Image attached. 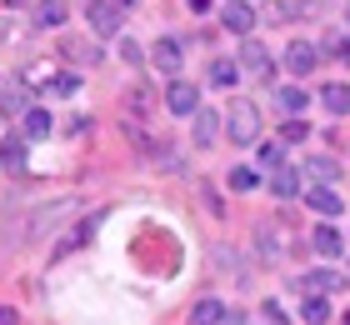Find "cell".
Segmentation results:
<instances>
[{
    "instance_id": "1",
    "label": "cell",
    "mask_w": 350,
    "mask_h": 325,
    "mask_svg": "<svg viewBox=\"0 0 350 325\" xmlns=\"http://www.w3.org/2000/svg\"><path fill=\"white\" fill-rule=\"evenodd\" d=\"M235 65H241L250 80H270V75H275V60H270V51H265L260 40H250V36L241 40V60H235Z\"/></svg>"
},
{
    "instance_id": "2",
    "label": "cell",
    "mask_w": 350,
    "mask_h": 325,
    "mask_svg": "<svg viewBox=\"0 0 350 325\" xmlns=\"http://www.w3.org/2000/svg\"><path fill=\"white\" fill-rule=\"evenodd\" d=\"M120 0H85V21L95 25V36H116V30H120Z\"/></svg>"
},
{
    "instance_id": "3",
    "label": "cell",
    "mask_w": 350,
    "mask_h": 325,
    "mask_svg": "<svg viewBox=\"0 0 350 325\" xmlns=\"http://www.w3.org/2000/svg\"><path fill=\"white\" fill-rule=\"evenodd\" d=\"M226 130H230V140L250 145V140L260 135V116H256V105H245V101H241V105H230V125H226Z\"/></svg>"
},
{
    "instance_id": "4",
    "label": "cell",
    "mask_w": 350,
    "mask_h": 325,
    "mask_svg": "<svg viewBox=\"0 0 350 325\" xmlns=\"http://www.w3.org/2000/svg\"><path fill=\"white\" fill-rule=\"evenodd\" d=\"M165 110H170V116H196V110H200V90L190 86V80H170Z\"/></svg>"
},
{
    "instance_id": "5",
    "label": "cell",
    "mask_w": 350,
    "mask_h": 325,
    "mask_svg": "<svg viewBox=\"0 0 350 325\" xmlns=\"http://www.w3.org/2000/svg\"><path fill=\"white\" fill-rule=\"evenodd\" d=\"M285 70H291V75H310L315 70V45H306V40L285 45Z\"/></svg>"
},
{
    "instance_id": "6",
    "label": "cell",
    "mask_w": 350,
    "mask_h": 325,
    "mask_svg": "<svg viewBox=\"0 0 350 325\" xmlns=\"http://www.w3.org/2000/svg\"><path fill=\"white\" fill-rule=\"evenodd\" d=\"M250 25H256V10H250L245 0H230V5H226V30L245 40V36H250Z\"/></svg>"
},
{
    "instance_id": "7",
    "label": "cell",
    "mask_w": 350,
    "mask_h": 325,
    "mask_svg": "<svg viewBox=\"0 0 350 325\" xmlns=\"http://www.w3.org/2000/svg\"><path fill=\"white\" fill-rule=\"evenodd\" d=\"M306 205H310V210H321V216H340V210H345V200H340V195L330 190V185H315V190L306 195Z\"/></svg>"
},
{
    "instance_id": "8",
    "label": "cell",
    "mask_w": 350,
    "mask_h": 325,
    "mask_svg": "<svg viewBox=\"0 0 350 325\" xmlns=\"http://www.w3.org/2000/svg\"><path fill=\"white\" fill-rule=\"evenodd\" d=\"M0 166H5V170L25 166V135H5V140H0Z\"/></svg>"
},
{
    "instance_id": "9",
    "label": "cell",
    "mask_w": 350,
    "mask_h": 325,
    "mask_svg": "<svg viewBox=\"0 0 350 325\" xmlns=\"http://www.w3.org/2000/svg\"><path fill=\"white\" fill-rule=\"evenodd\" d=\"M155 70H165V75H175V70H180V45H175V40H155Z\"/></svg>"
},
{
    "instance_id": "10",
    "label": "cell",
    "mask_w": 350,
    "mask_h": 325,
    "mask_svg": "<svg viewBox=\"0 0 350 325\" xmlns=\"http://www.w3.org/2000/svg\"><path fill=\"white\" fill-rule=\"evenodd\" d=\"M310 246H315V250H321L325 260H336V255L345 250V240H340V231H330V225H321V231H315V235H310Z\"/></svg>"
},
{
    "instance_id": "11",
    "label": "cell",
    "mask_w": 350,
    "mask_h": 325,
    "mask_svg": "<svg viewBox=\"0 0 350 325\" xmlns=\"http://www.w3.org/2000/svg\"><path fill=\"white\" fill-rule=\"evenodd\" d=\"M321 105L330 116H350V86H325L321 90Z\"/></svg>"
},
{
    "instance_id": "12",
    "label": "cell",
    "mask_w": 350,
    "mask_h": 325,
    "mask_svg": "<svg viewBox=\"0 0 350 325\" xmlns=\"http://www.w3.org/2000/svg\"><path fill=\"white\" fill-rule=\"evenodd\" d=\"M340 285H345V281H340L336 270H310V275H306V290H310V296H321V290L330 296V290H340Z\"/></svg>"
},
{
    "instance_id": "13",
    "label": "cell",
    "mask_w": 350,
    "mask_h": 325,
    "mask_svg": "<svg viewBox=\"0 0 350 325\" xmlns=\"http://www.w3.org/2000/svg\"><path fill=\"white\" fill-rule=\"evenodd\" d=\"M25 140H40V135H51V110H25V130H21Z\"/></svg>"
},
{
    "instance_id": "14",
    "label": "cell",
    "mask_w": 350,
    "mask_h": 325,
    "mask_svg": "<svg viewBox=\"0 0 350 325\" xmlns=\"http://www.w3.org/2000/svg\"><path fill=\"white\" fill-rule=\"evenodd\" d=\"M235 80H241V65L235 60H211V86H235Z\"/></svg>"
},
{
    "instance_id": "15",
    "label": "cell",
    "mask_w": 350,
    "mask_h": 325,
    "mask_svg": "<svg viewBox=\"0 0 350 325\" xmlns=\"http://www.w3.org/2000/svg\"><path fill=\"white\" fill-rule=\"evenodd\" d=\"M270 190H275L280 200H291V195H300V175L295 170H275L270 175Z\"/></svg>"
},
{
    "instance_id": "16",
    "label": "cell",
    "mask_w": 350,
    "mask_h": 325,
    "mask_svg": "<svg viewBox=\"0 0 350 325\" xmlns=\"http://www.w3.org/2000/svg\"><path fill=\"white\" fill-rule=\"evenodd\" d=\"M220 116H215V110H196V140L200 145H211L215 135H220V125H215Z\"/></svg>"
},
{
    "instance_id": "17",
    "label": "cell",
    "mask_w": 350,
    "mask_h": 325,
    "mask_svg": "<svg viewBox=\"0 0 350 325\" xmlns=\"http://www.w3.org/2000/svg\"><path fill=\"white\" fill-rule=\"evenodd\" d=\"M190 320H196V325H220V320H226V305H220V300H200L196 311H190Z\"/></svg>"
},
{
    "instance_id": "18",
    "label": "cell",
    "mask_w": 350,
    "mask_h": 325,
    "mask_svg": "<svg viewBox=\"0 0 350 325\" xmlns=\"http://www.w3.org/2000/svg\"><path fill=\"white\" fill-rule=\"evenodd\" d=\"M300 315H306L310 325H325V320H330V300H325V296H306V305H300Z\"/></svg>"
},
{
    "instance_id": "19",
    "label": "cell",
    "mask_w": 350,
    "mask_h": 325,
    "mask_svg": "<svg viewBox=\"0 0 350 325\" xmlns=\"http://www.w3.org/2000/svg\"><path fill=\"white\" fill-rule=\"evenodd\" d=\"M66 15H70L66 0H45V5L36 10V21H40V25H66Z\"/></svg>"
},
{
    "instance_id": "20",
    "label": "cell",
    "mask_w": 350,
    "mask_h": 325,
    "mask_svg": "<svg viewBox=\"0 0 350 325\" xmlns=\"http://www.w3.org/2000/svg\"><path fill=\"white\" fill-rule=\"evenodd\" d=\"M256 185H260V175L250 170V166H235V170H230V190L245 195V190H256Z\"/></svg>"
},
{
    "instance_id": "21",
    "label": "cell",
    "mask_w": 350,
    "mask_h": 325,
    "mask_svg": "<svg viewBox=\"0 0 350 325\" xmlns=\"http://www.w3.org/2000/svg\"><path fill=\"white\" fill-rule=\"evenodd\" d=\"M310 175H315V181H336V175H340V160H330V155H321V160H310Z\"/></svg>"
},
{
    "instance_id": "22",
    "label": "cell",
    "mask_w": 350,
    "mask_h": 325,
    "mask_svg": "<svg viewBox=\"0 0 350 325\" xmlns=\"http://www.w3.org/2000/svg\"><path fill=\"white\" fill-rule=\"evenodd\" d=\"M150 105H155V95H150L146 86H135V90H131V110H135V116H150Z\"/></svg>"
},
{
    "instance_id": "23",
    "label": "cell",
    "mask_w": 350,
    "mask_h": 325,
    "mask_svg": "<svg viewBox=\"0 0 350 325\" xmlns=\"http://www.w3.org/2000/svg\"><path fill=\"white\" fill-rule=\"evenodd\" d=\"M300 105H306V90H300V86H285V90H280V110H291V116H295Z\"/></svg>"
},
{
    "instance_id": "24",
    "label": "cell",
    "mask_w": 350,
    "mask_h": 325,
    "mask_svg": "<svg viewBox=\"0 0 350 325\" xmlns=\"http://www.w3.org/2000/svg\"><path fill=\"white\" fill-rule=\"evenodd\" d=\"M51 90H55V95H75V90H81V75H75V70L55 75V80H51Z\"/></svg>"
},
{
    "instance_id": "25",
    "label": "cell",
    "mask_w": 350,
    "mask_h": 325,
    "mask_svg": "<svg viewBox=\"0 0 350 325\" xmlns=\"http://www.w3.org/2000/svg\"><path fill=\"white\" fill-rule=\"evenodd\" d=\"M306 135H310L306 120H285V125H280V140H306Z\"/></svg>"
},
{
    "instance_id": "26",
    "label": "cell",
    "mask_w": 350,
    "mask_h": 325,
    "mask_svg": "<svg viewBox=\"0 0 350 325\" xmlns=\"http://www.w3.org/2000/svg\"><path fill=\"white\" fill-rule=\"evenodd\" d=\"M260 315H265V325H291V320L280 315V305H275V300H265V305H260Z\"/></svg>"
},
{
    "instance_id": "27",
    "label": "cell",
    "mask_w": 350,
    "mask_h": 325,
    "mask_svg": "<svg viewBox=\"0 0 350 325\" xmlns=\"http://www.w3.org/2000/svg\"><path fill=\"white\" fill-rule=\"evenodd\" d=\"M66 55H70V60H85V65L95 60V51H90V45H75V40L66 45Z\"/></svg>"
},
{
    "instance_id": "28",
    "label": "cell",
    "mask_w": 350,
    "mask_h": 325,
    "mask_svg": "<svg viewBox=\"0 0 350 325\" xmlns=\"http://www.w3.org/2000/svg\"><path fill=\"white\" fill-rule=\"evenodd\" d=\"M280 155H285L280 145H265V151H260V160H265V166H280Z\"/></svg>"
},
{
    "instance_id": "29",
    "label": "cell",
    "mask_w": 350,
    "mask_h": 325,
    "mask_svg": "<svg viewBox=\"0 0 350 325\" xmlns=\"http://www.w3.org/2000/svg\"><path fill=\"white\" fill-rule=\"evenodd\" d=\"M185 5H190V10H211V0H185Z\"/></svg>"
},
{
    "instance_id": "30",
    "label": "cell",
    "mask_w": 350,
    "mask_h": 325,
    "mask_svg": "<svg viewBox=\"0 0 350 325\" xmlns=\"http://www.w3.org/2000/svg\"><path fill=\"white\" fill-rule=\"evenodd\" d=\"M0 325H15V311H0Z\"/></svg>"
},
{
    "instance_id": "31",
    "label": "cell",
    "mask_w": 350,
    "mask_h": 325,
    "mask_svg": "<svg viewBox=\"0 0 350 325\" xmlns=\"http://www.w3.org/2000/svg\"><path fill=\"white\" fill-rule=\"evenodd\" d=\"M120 5H135V0H120Z\"/></svg>"
},
{
    "instance_id": "32",
    "label": "cell",
    "mask_w": 350,
    "mask_h": 325,
    "mask_svg": "<svg viewBox=\"0 0 350 325\" xmlns=\"http://www.w3.org/2000/svg\"><path fill=\"white\" fill-rule=\"evenodd\" d=\"M5 5H21V0H5Z\"/></svg>"
},
{
    "instance_id": "33",
    "label": "cell",
    "mask_w": 350,
    "mask_h": 325,
    "mask_svg": "<svg viewBox=\"0 0 350 325\" xmlns=\"http://www.w3.org/2000/svg\"><path fill=\"white\" fill-rule=\"evenodd\" d=\"M345 325H350V315H345Z\"/></svg>"
}]
</instances>
